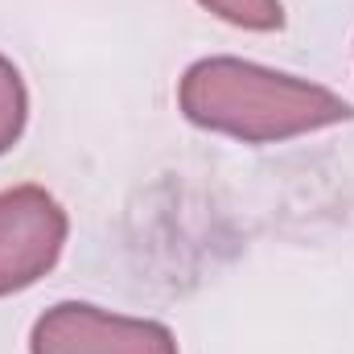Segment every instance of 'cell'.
Here are the masks:
<instances>
[{"label":"cell","mask_w":354,"mask_h":354,"mask_svg":"<svg viewBox=\"0 0 354 354\" xmlns=\"http://www.w3.org/2000/svg\"><path fill=\"white\" fill-rule=\"evenodd\" d=\"M71 218L46 185L0 189V297L33 288L62 260Z\"/></svg>","instance_id":"7a4b0ae2"},{"label":"cell","mask_w":354,"mask_h":354,"mask_svg":"<svg viewBox=\"0 0 354 354\" xmlns=\"http://www.w3.org/2000/svg\"><path fill=\"white\" fill-rule=\"evenodd\" d=\"M25 124H29V91H25V79L0 54V157L8 149H17V140L25 136Z\"/></svg>","instance_id":"277c9868"},{"label":"cell","mask_w":354,"mask_h":354,"mask_svg":"<svg viewBox=\"0 0 354 354\" xmlns=\"http://www.w3.org/2000/svg\"><path fill=\"white\" fill-rule=\"evenodd\" d=\"M177 107L194 128L243 145H280L354 120L338 91L231 54L198 58L177 83Z\"/></svg>","instance_id":"6da1fadb"},{"label":"cell","mask_w":354,"mask_h":354,"mask_svg":"<svg viewBox=\"0 0 354 354\" xmlns=\"http://www.w3.org/2000/svg\"><path fill=\"white\" fill-rule=\"evenodd\" d=\"M29 354H177V338L169 326L149 317L62 301L33 322Z\"/></svg>","instance_id":"3957f363"},{"label":"cell","mask_w":354,"mask_h":354,"mask_svg":"<svg viewBox=\"0 0 354 354\" xmlns=\"http://www.w3.org/2000/svg\"><path fill=\"white\" fill-rule=\"evenodd\" d=\"M210 17L248 29V33H272L284 25V4L280 0H198Z\"/></svg>","instance_id":"5b68a950"}]
</instances>
